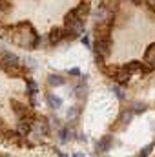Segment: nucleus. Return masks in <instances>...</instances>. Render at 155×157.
<instances>
[{"mask_svg":"<svg viewBox=\"0 0 155 157\" xmlns=\"http://www.w3.org/2000/svg\"><path fill=\"white\" fill-rule=\"evenodd\" d=\"M9 37L11 40L24 48V49H35L37 46L40 44V37L37 35L35 28L29 24V22H20V24H15L9 31Z\"/></svg>","mask_w":155,"mask_h":157,"instance_id":"1","label":"nucleus"},{"mask_svg":"<svg viewBox=\"0 0 155 157\" xmlns=\"http://www.w3.org/2000/svg\"><path fill=\"white\" fill-rule=\"evenodd\" d=\"M64 24H66V31L70 35V39H75L78 35L84 33V17L78 13V9H71L66 18H64Z\"/></svg>","mask_w":155,"mask_h":157,"instance_id":"2","label":"nucleus"},{"mask_svg":"<svg viewBox=\"0 0 155 157\" xmlns=\"http://www.w3.org/2000/svg\"><path fill=\"white\" fill-rule=\"evenodd\" d=\"M110 49H112V40H110V37H99V39H95V42H93V51H95L97 62L100 66H104L102 60L110 55Z\"/></svg>","mask_w":155,"mask_h":157,"instance_id":"3","label":"nucleus"},{"mask_svg":"<svg viewBox=\"0 0 155 157\" xmlns=\"http://www.w3.org/2000/svg\"><path fill=\"white\" fill-rule=\"evenodd\" d=\"M33 133L37 137H46L49 133V122H46V119H40V121L35 119V122H33Z\"/></svg>","mask_w":155,"mask_h":157,"instance_id":"4","label":"nucleus"},{"mask_svg":"<svg viewBox=\"0 0 155 157\" xmlns=\"http://www.w3.org/2000/svg\"><path fill=\"white\" fill-rule=\"evenodd\" d=\"M112 146H113V137H112V135H104V137H100V139L97 141V152H99V154L110 152Z\"/></svg>","mask_w":155,"mask_h":157,"instance_id":"5","label":"nucleus"},{"mask_svg":"<svg viewBox=\"0 0 155 157\" xmlns=\"http://www.w3.org/2000/svg\"><path fill=\"white\" fill-rule=\"evenodd\" d=\"M66 37H68V31H66V29H62V28H55V29H51V33H49L47 39H49V44L55 46V44H60Z\"/></svg>","mask_w":155,"mask_h":157,"instance_id":"6","label":"nucleus"},{"mask_svg":"<svg viewBox=\"0 0 155 157\" xmlns=\"http://www.w3.org/2000/svg\"><path fill=\"white\" fill-rule=\"evenodd\" d=\"M144 66L148 70H155V44L148 46V49L144 53Z\"/></svg>","mask_w":155,"mask_h":157,"instance_id":"7","label":"nucleus"},{"mask_svg":"<svg viewBox=\"0 0 155 157\" xmlns=\"http://www.w3.org/2000/svg\"><path fill=\"white\" fill-rule=\"evenodd\" d=\"M11 106H13V112H15V115H17L18 119H22V117H26L28 113H31V112L22 104V102H18V101H15V99L11 101Z\"/></svg>","mask_w":155,"mask_h":157,"instance_id":"8","label":"nucleus"},{"mask_svg":"<svg viewBox=\"0 0 155 157\" xmlns=\"http://www.w3.org/2000/svg\"><path fill=\"white\" fill-rule=\"evenodd\" d=\"M46 102H47V106H49V108H53V110L62 108V99H60L59 95H55V93H47Z\"/></svg>","mask_w":155,"mask_h":157,"instance_id":"9","label":"nucleus"},{"mask_svg":"<svg viewBox=\"0 0 155 157\" xmlns=\"http://www.w3.org/2000/svg\"><path fill=\"white\" fill-rule=\"evenodd\" d=\"M135 115V112H133V108H126V110H122V113H120V117H119V122L122 124V126H126L131 119Z\"/></svg>","mask_w":155,"mask_h":157,"instance_id":"10","label":"nucleus"},{"mask_svg":"<svg viewBox=\"0 0 155 157\" xmlns=\"http://www.w3.org/2000/svg\"><path fill=\"white\" fill-rule=\"evenodd\" d=\"M47 84L49 86H64L66 84V78L62 77V75H59V73H51L49 77H47Z\"/></svg>","mask_w":155,"mask_h":157,"instance_id":"11","label":"nucleus"},{"mask_svg":"<svg viewBox=\"0 0 155 157\" xmlns=\"http://www.w3.org/2000/svg\"><path fill=\"white\" fill-rule=\"evenodd\" d=\"M26 88H28V93H29V97H35L37 95V91H39V86H37V82L33 80V78L26 77Z\"/></svg>","mask_w":155,"mask_h":157,"instance_id":"12","label":"nucleus"},{"mask_svg":"<svg viewBox=\"0 0 155 157\" xmlns=\"http://www.w3.org/2000/svg\"><path fill=\"white\" fill-rule=\"evenodd\" d=\"M112 91H113V93L117 95V99H119V101H124V99H126L124 88H122L120 84H113V86H112Z\"/></svg>","mask_w":155,"mask_h":157,"instance_id":"13","label":"nucleus"},{"mask_svg":"<svg viewBox=\"0 0 155 157\" xmlns=\"http://www.w3.org/2000/svg\"><path fill=\"white\" fill-rule=\"evenodd\" d=\"M78 106H71L70 110H68V121H75V119L78 117Z\"/></svg>","mask_w":155,"mask_h":157,"instance_id":"14","label":"nucleus"},{"mask_svg":"<svg viewBox=\"0 0 155 157\" xmlns=\"http://www.w3.org/2000/svg\"><path fill=\"white\" fill-rule=\"evenodd\" d=\"M152 150H153V143L146 144V146H144V148L141 150V154H139L137 157H148V155H150V152H152Z\"/></svg>","mask_w":155,"mask_h":157,"instance_id":"15","label":"nucleus"},{"mask_svg":"<svg viewBox=\"0 0 155 157\" xmlns=\"http://www.w3.org/2000/svg\"><path fill=\"white\" fill-rule=\"evenodd\" d=\"M144 110H146V104H142V102H135L133 104V112L135 113H142Z\"/></svg>","mask_w":155,"mask_h":157,"instance_id":"16","label":"nucleus"},{"mask_svg":"<svg viewBox=\"0 0 155 157\" xmlns=\"http://www.w3.org/2000/svg\"><path fill=\"white\" fill-rule=\"evenodd\" d=\"M144 4H146L152 11H155V0H144Z\"/></svg>","mask_w":155,"mask_h":157,"instance_id":"17","label":"nucleus"},{"mask_svg":"<svg viewBox=\"0 0 155 157\" xmlns=\"http://www.w3.org/2000/svg\"><path fill=\"white\" fill-rule=\"evenodd\" d=\"M70 75H75V77H77V75H80L78 68H71V70H70Z\"/></svg>","mask_w":155,"mask_h":157,"instance_id":"18","label":"nucleus"},{"mask_svg":"<svg viewBox=\"0 0 155 157\" xmlns=\"http://www.w3.org/2000/svg\"><path fill=\"white\" fill-rule=\"evenodd\" d=\"M2 9H7V2L6 0H0V11Z\"/></svg>","mask_w":155,"mask_h":157,"instance_id":"19","label":"nucleus"},{"mask_svg":"<svg viewBox=\"0 0 155 157\" xmlns=\"http://www.w3.org/2000/svg\"><path fill=\"white\" fill-rule=\"evenodd\" d=\"M78 141H80V143H86L88 139H86V135H82V133H78Z\"/></svg>","mask_w":155,"mask_h":157,"instance_id":"20","label":"nucleus"},{"mask_svg":"<svg viewBox=\"0 0 155 157\" xmlns=\"http://www.w3.org/2000/svg\"><path fill=\"white\" fill-rule=\"evenodd\" d=\"M82 44H84V46H89V39H88V37H82Z\"/></svg>","mask_w":155,"mask_h":157,"instance_id":"21","label":"nucleus"},{"mask_svg":"<svg viewBox=\"0 0 155 157\" xmlns=\"http://www.w3.org/2000/svg\"><path fill=\"white\" fill-rule=\"evenodd\" d=\"M55 152H57V157H68V155H66V154H62L60 150H55Z\"/></svg>","mask_w":155,"mask_h":157,"instance_id":"22","label":"nucleus"},{"mask_svg":"<svg viewBox=\"0 0 155 157\" xmlns=\"http://www.w3.org/2000/svg\"><path fill=\"white\" fill-rule=\"evenodd\" d=\"M131 2H133V4H135V6H141V4H142V2H144V0H131Z\"/></svg>","mask_w":155,"mask_h":157,"instance_id":"23","label":"nucleus"},{"mask_svg":"<svg viewBox=\"0 0 155 157\" xmlns=\"http://www.w3.org/2000/svg\"><path fill=\"white\" fill-rule=\"evenodd\" d=\"M73 157H82V154H75V155H73Z\"/></svg>","mask_w":155,"mask_h":157,"instance_id":"24","label":"nucleus"},{"mask_svg":"<svg viewBox=\"0 0 155 157\" xmlns=\"http://www.w3.org/2000/svg\"><path fill=\"white\" fill-rule=\"evenodd\" d=\"M0 157H11V155H7V154H4V155H0Z\"/></svg>","mask_w":155,"mask_h":157,"instance_id":"25","label":"nucleus"}]
</instances>
